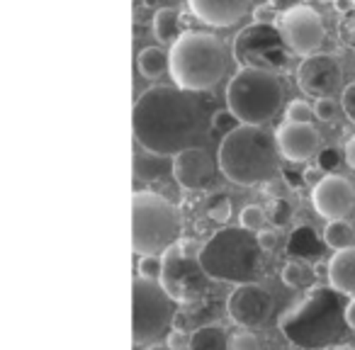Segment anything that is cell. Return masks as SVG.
Segmentation results:
<instances>
[{
  "label": "cell",
  "instance_id": "12",
  "mask_svg": "<svg viewBox=\"0 0 355 350\" xmlns=\"http://www.w3.org/2000/svg\"><path fill=\"white\" fill-rule=\"evenodd\" d=\"M343 83V69L334 54H309L297 69V85L311 98H331Z\"/></svg>",
  "mask_w": 355,
  "mask_h": 350
},
{
  "label": "cell",
  "instance_id": "36",
  "mask_svg": "<svg viewBox=\"0 0 355 350\" xmlns=\"http://www.w3.org/2000/svg\"><path fill=\"white\" fill-rule=\"evenodd\" d=\"M256 241L263 253H270V251H275V246H277V234L270 231V229H261V231L256 234Z\"/></svg>",
  "mask_w": 355,
  "mask_h": 350
},
{
  "label": "cell",
  "instance_id": "40",
  "mask_svg": "<svg viewBox=\"0 0 355 350\" xmlns=\"http://www.w3.org/2000/svg\"><path fill=\"white\" fill-rule=\"evenodd\" d=\"M319 175H321V170H319V168H306V170H304V180L311 185V188H314V185L321 180Z\"/></svg>",
  "mask_w": 355,
  "mask_h": 350
},
{
  "label": "cell",
  "instance_id": "8",
  "mask_svg": "<svg viewBox=\"0 0 355 350\" xmlns=\"http://www.w3.org/2000/svg\"><path fill=\"white\" fill-rule=\"evenodd\" d=\"M132 338L137 345L153 343L163 335L173 319V299L158 280L137 275L132 285Z\"/></svg>",
  "mask_w": 355,
  "mask_h": 350
},
{
  "label": "cell",
  "instance_id": "24",
  "mask_svg": "<svg viewBox=\"0 0 355 350\" xmlns=\"http://www.w3.org/2000/svg\"><path fill=\"white\" fill-rule=\"evenodd\" d=\"M353 227L345 219H331L329 227L324 229V243L334 251H343V248L353 246Z\"/></svg>",
  "mask_w": 355,
  "mask_h": 350
},
{
  "label": "cell",
  "instance_id": "42",
  "mask_svg": "<svg viewBox=\"0 0 355 350\" xmlns=\"http://www.w3.org/2000/svg\"><path fill=\"white\" fill-rule=\"evenodd\" d=\"M334 350H355L353 345H348V343H340V345H336Z\"/></svg>",
  "mask_w": 355,
  "mask_h": 350
},
{
  "label": "cell",
  "instance_id": "44",
  "mask_svg": "<svg viewBox=\"0 0 355 350\" xmlns=\"http://www.w3.org/2000/svg\"><path fill=\"white\" fill-rule=\"evenodd\" d=\"M350 3H353V8H355V0H350Z\"/></svg>",
  "mask_w": 355,
  "mask_h": 350
},
{
  "label": "cell",
  "instance_id": "28",
  "mask_svg": "<svg viewBox=\"0 0 355 350\" xmlns=\"http://www.w3.org/2000/svg\"><path fill=\"white\" fill-rule=\"evenodd\" d=\"M292 214H295V209H292V204L287 202V200H272V204H270L272 224H277V227H287V224L292 222Z\"/></svg>",
  "mask_w": 355,
  "mask_h": 350
},
{
  "label": "cell",
  "instance_id": "31",
  "mask_svg": "<svg viewBox=\"0 0 355 350\" xmlns=\"http://www.w3.org/2000/svg\"><path fill=\"white\" fill-rule=\"evenodd\" d=\"M139 275L148 277V280H158V275H161V256L139 258Z\"/></svg>",
  "mask_w": 355,
  "mask_h": 350
},
{
  "label": "cell",
  "instance_id": "10",
  "mask_svg": "<svg viewBox=\"0 0 355 350\" xmlns=\"http://www.w3.org/2000/svg\"><path fill=\"white\" fill-rule=\"evenodd\" d=\"M158 282L173 301L193 304L207 295L209 277L200 265V258H190L180 251L178 241L168 246L161 256V275Z\"/></svg>",
  "mask_w": 355,
  "mask_h": 350
},
{
  "label": "cell",
  "instance_id": "11",
  "mask_svg": "<svg viewBox=\"0 0 355 350\" xmlns=\"http://www.w3.org/2000/svg\"><path fill=\"white\" fill-rule=\"evenodd\" d=\"M280 35L285 40L287 49L302 56L316 54L326 40L321 15L309 6H295L285 10V15L280 17Z\"/></svg>",
  "mask_w": 355,
  "mask_h": 350
},
{
  "label": "cell",
  "instance_id": "17",
  "mask_svg": "<svg viewBox=\"0 0 355 350\" xmlns=\"http://www.w3.org/2000/svg\"><path fill=\"white\" fill-rule=\"evenodd\" d=\"M190 8L207 25L229 27L246 15L251 0H190Z\"/></svg>",
  "mask_w": 355,
  "mask_h": 350
},
{
  "label": "cell",
  "instance_id": "9",
  "mask_svg": "<svg viewBox=\"0 0 355 350\" xmlns=\"http://www.w3.org/2000/svg\"><path fill=\"white\" fill-rule=\"evenodd\" d=\"M234 59L243 69L277 73V71H285L290 66V49H287L277 27H272L270 22H256V25L246 27L236 35Z\"/></svg>",
  "mask_w": 355,
  "mask_h": 350
},
{
  "label": "cell",
  "instance_id": "20",
  "mask_svg": "<svg viewBox=\"0 0 355 350\" xmlns=\"http://www.w3.org/2000/svg\"><path fill=\"white\" fill-rule=\"evenodd\" d=\"M314 280L316 270L302 258H292L282 268V282L292 290H309V287H314Z\"/></svg>",
  "mask_w": 355,
  "mask_h": 350
},
{
  "label": "cell",
  "instance_id": "13",
  "mask_svg": "<svg viewBox=\"0 0 355 350\" xmlns=\"http://www.w3.org/2000/svg\"><path fill=\"white\" fill-rule=\"evenodd\" d=\"M227 311L234 324H239L241 329H256L270 319L272 297L266 287L256 285V282H243L229 295Z\"/></svg>",
  "mask_w": 355,
  "mask_h": 350
},
{
  "label": "cell",
  "instance_id": "34",
  "mask_svg": "<svg viewBox=\"0 0 355 350\" xmlns=\"http://www.w3.org/2000/svg\"><path fill=\"white\" fill-rule=\"evenodd\" d=\"M340 107L348 114L350 122H355V80L343 90V95H340Z\"/></svg>",
  "mask_w": 355,
  "mask_h": 350
},
{
  "label": "cell",
  "instance_id": "35",
  "mask_svg": "<svg viewBox=\"0 0 355 350\" xmlns=\"http://www.w3.org/2000/svg\"><path fill=\"white\" fill-rule=\"evenodd\" d=\"M171 324H173V331H195L193 326H195V319H193V314L190 311H173V319H171Z\"/></svg>",
  "mask_w": 355,
  "mask_h": 350
},
{
  "label": "cell",
  "instance_id": "39",
  "mask_svg": "<svg viewBox=\"0 0 355 350\" xmlns=\"http://www.w3.org/2000/svg\"><path fill=\"white\" fill-rule=\"evenodd\" d=\"M345 163H348V166L355 170V137L345 143Z\"/></svg>",
  "mask_w": 355,
  "mask_h": 350
},
{
  "label": "cell",
  "instance_id": "41",
  "mask_svg": "<svg viewBox=\"0 0 355 350\" xmlns=\"http://www.w3.org/2000/svg\"><path fill=\"white\" fill-rule=\"evenodd\" d=\"M270 15H272L270 8H258V10H256V20L258 22H268V17H270Z\"/></svg>",
  "mask_w": 355,
  "mask_h": 350
},
{
  "label": "cell",
  "instance_id": "37",
  "mask_svg": "<svg viewBox=\"0 0 355 350\" xmlns=\"http://www.w3.org/2000/svg\"><path fill=\"white\" fill-rule=\"evenodd\" d=\"M178 246L190 258H200V251H202V243H198V241H178Z\"/></svg>",
  "mask_w": 355,
  "mask_h": 350
},
{
  "label": "cell",
  "instance_id": "29",
  "mask_svg": "<svg viewBox=\"0 0 355 350\" xmlns=\"http://www.w3.org/2000/svg\"><path fill=\"white\" fill-rule=\"evenodd\" d=\"M229 350H261V340L251 331H239L232 340H229Z\"/></svg>",
  "mask_w": 355,
  "mask_h": 350
},
{
  "label": "cell",
  "instance_id": "3",
  "mask_svg": "<svg viewBox=\"0 0 355 350\" xmlns=\"http://www.w3.org/2000/svg\"><path fill=\"white\" fill-rule=\"evenodd\" d=\"M217 161L234 185L253 188L280 170V148L275 134L263 124H236L219 143Z\"/></svg>",
  "mask_w": 355,
  "mask_h": 350
},
{
  "label": "cell",
  "instance_id": "27",
  "mask_svg": "<svg viewBox=\"0 0 355 350\" xmlns=\"http://www.w3.org/2000/svg\"><path fill=\"white\" fill-rule=\"evenodd\" d=\"M311 119H314V110H311L309 103H304V100H295V103L287 105V122L311 124Z\"/></svg>",
  "mask_w": 355,
  "mask_h": 350
},
{
  "label": "cell",
  "instance_id": "7",
  "mask_svg": "<svg viewBox=\"0 0 355 350\" xmlns=\"http://www.w3.org/2000/svg\"><path fill=\"white\" fill-rule=\"evenodd\" d=\"M132 222V248L139 256H161L180 234L178 209L156 193L134 195Z\"/></svg>",
  "mask_w": 355,
  "mask_h": 350
},
{
  "label": "cell",
  "instance_id": "25",
  "mask_svg": "<svg viewBox=\"0 0 355 350\" xmlns=\"http://www.w3.org/2000/svg\"><path fill=\"white\" fill-rule=\"evenodd\" d=\"M205 212H207V217L212 219V222H229V217H232V200L227 198V195H212V198L207 200V204H205Z\"/></svg>",
  "mask_w": 355,
  "mask_h": 350
},
{
  "label": "cell",
  "instance_id": "43",
  "mask_svg": "<svg viewBox=\"0 0 355 350\" xmlns=\"http://www.w3.org/2000/svg\"><path fill=\"white\" fill-rule=\"evenodd\" d=\"M146 350H168V345H148Z\"/></svg>",
  "mask_w": 355,
  "mask_h": 350
},
{
  "label": "cell",
  "instance_id": "19",
  "mask_svg": "<svg viewBox=\"0 0 355 350\" xmlns=\"http://www.w3.org/2000/svg\"><path fill=\"white\" fill-rule=\"evenodd\" d=\"M190 350H229V335L222 324L200 326L190 333Z\"/></svg>",
  "mask_w": 355,
  "mask_h": 350
},
{
  "label": "cell",
  "instance_id": "18",
  "mask_svg": "<svg viewBox=\"0 0 355 350\" xmlns=\"http://www.w3.org/2000/svg\"><path fill=\"white\" fill-rule=\"evenodd\" d=\"M329 285L343 297H355V246L336 251L329 261Z\"/></svg>",
  "mask_w": 355,
  "mask_h": 350
},
{
  "label": "cell",
  "instance_id": "16",
  "mask_svg": "<svg viewBox=\"0 0 355 350\" xmlns=\"http://www.w3.org/2000/svg\"><path fill=\"white\" fill-rule=\"evenodd\" d=\"M275 141L280 148V156L287 161H306L321 148V134L314 129V124L306 122H287L275 132Z\"/></svg>",
  "mask_w": 355,
  "mask_h": 350
},
{
  "label": "cell",
  "instance_id": "23",
  "mask_svg": "<svg viewBox=\"0 0 355 350\" xmlns=\"http://www.w3.org/2000/svg\"><path fill=\"white\" fill-rule=\"evenodd\" d=\"M287 251L290 253H297V256L304 261V258H311V256H319V238L316 234L311 231L309 227H297L290 236V243H287Z\"/></svg>",
  "mask_w": 355,
  "mask_h": 350
},
{
  "label": "cell",
  "instance_id": "1",
  "mask_svg": "<svg viewBox=\"0 0 355 350\" xmlns=\"http://www.w3.org/2000/svg\"><path fill=\"white\" fill-rule=\"evenodd\" d=\"M134 139L153 156H175L209 139L212 112L207 103L178 85H153L144 90L132 112Z\"/></svg>",
  "mask_w": 355,
  "mask_h": 350
},
{
  "label": "cell",
  "instance_id": "14",
  "mask_svg": "<svg viewBox=\"0 0 355 350\" xmlns=\"http://www.w3.org/2000/svg\"><path fill=\"white\" fill-rule=\"evenodd\" d=\"M311 202H314L316 212L329 222L331 219H343L355 204V190L340 175H326L311 188Z\"/></svg>",
  "mask_w": 355,
  "mask_h": 350
},
{
  "label": "cell",
  "instance_id": "21",
  "mask_svg": "<svg viewBox=\"0 0 355 350\" xmlns=\"http://www.w3.org/2000/svg\"><path fill=\"white\" fill-rule=\"evenodd\" d=\"M137 69L144 78H161L168 71V54L158 46H146L137 54Z\"/></svg>",
  "mask_w": 355,
  "mask_h": 350
},
{
  "label": "cell",
  "instance_id": "33",
  "mask_svg": "<svg viewBox=\"0 0 355 350\" xmlns=\"http://www.w3.org/2000/svg\"><path fill=\"white\" fill-rule=\"evenodd\" d=\"M166 345L168 350H190V333L188 331H171Z\"/></svg>",
  "mask_w": 355,
  "mask_h": 350
},
{
  "label": "cell",
  "instance_id": "22",
  "mask_svg": "<svg viewBox=\"0 0 355 350\" xmlns=\"http://www.w3.org/2000/svg\"><path fill=\"white\" fill-rule=\"evenodd\" d=\"M153 35L163 44H173L180 37V15L175 8H161L153 17Z\"/></svg>",
  "mask_w": 355,
  "mask_h": 350
},
{
  "label": "cell",
  "instance_id": "15",
  "mask_svg": "<svg viewBox=\"0 0 355 350\" xmlns=\"http://www.w3.org/2000/svg\"><path fill=\"white\" fill-rule=\"evenodd\" d=\"M173 175L185 190H205L214 180V163L202 146L185 148L173 156Z\"/></svg>",
  "mask_w": 355,
  "mask_h": 350
},
{
  "label": "cell",
  "instance_id": "26",
  "mask_svg": "<svg viewBox=\"0 0 355 350\" xmlns=\"http://www.w3.org/2000/svg\"><path fill=\"white\" fill-rule=\"evenodd\" d=\"M263 224H266V209L256 207V204H248V207L241 209V229L246 231H261Z\"/></svg>",
  "mask_w": 355,
  "mask_h": 350
},
{
  "label": "cell",
  "instance_id": "32",
  "mask_svg": "<svg viewBox=\"0 0 355 350\" xmlns=\"http://www.w3.org/2000/svg\"><path fill=\"white\" fill-rule=\"evenodd\" d=\"M338 35L348 46H355V8L343 15V20L338 25Z\"/></svg>",
  "mask_w": 355,
  "mask_h": 350
},
{
  "label": "cell",
  "instance_id": "6",
  "mask_svg": "<svg viewBox=\"0 0 355 350\" xmlns=\"http://www.w3.org/2000/svg\"><path fill=\"white\" fill-rule=\"evenodd\" d=\"M285 85L270 71L241 69L227 85V107L239 124H266L280 112Z\"/></svg>",
  "mask_w": 355,
  "mask_h": 350
},
{
  "label": "cell",
  "instance_id": "4",
  "mask_svg": "<svg viewBox=\"0 0 355 350\" xmlns=\"http://www.w3.org/2000/svg\"><path fill=\"white\" fill-rule=\"evenodd\" d=\"M229 69V51L222 40L205 32H185L168 51V71L178 88L202 93L222 80Z\"/></svg>",
  "mask_w": 355,
  "mask_h": 350
},
{
  "label": "cell",
  "instance_id": "30",
  "mask_svg": "<svg viewBox=\"0 0 355 350\" xmlns=\"http://www.w3.org/2000/svg\"><path fill=\"white\" fill-rule=\"evenodd\" d=\"M311 110H314V119H321V122H331L338 114V105L331 98H319Z\"/></svg>",
  "mask_w": 355,
  "mask_h": 350
},
{
  "label": "cell",
  "instance_id": "5",
  "mask_svg": "<svg viewBox=\"0 0 355 350\" xmlns=\"http://www.w3.org/2000/svg\"><path fill=\"white\" fill-rule=\"evenodd\" d=\"M200 265L209 280L256 282L263 270V251L256 241V234L241 227H229L217 231L200 251Z\"/></svg>",
  "mask_w": 355,
  "mask_h": 350
},
{
  "label": "cell",
  "instance_id": "38",
  "mask_svg": "<svg viewBox=\"0 0 355 350\" xmlns=\"http://www.w3.org/2000/svg\"><path fill=\"white\" fill-rule=\"evenodd\" d=\"M345 324H348V329L355 331V297H350V301H345Z\"/></svg>",
  "mask_w": 355,
  "mask_h": 350
},
{
  "label": "cell",
  "instance_id": "2",
  "mask_svg": "<svg viewBox=\"0 0 355 350\" xmlns=\"http://www.w3.org/2000/svg\"><path fill=\"white\" fill-rule=\"evenodd\" d=\"M280 331L292 345L304 350H319L334 345L348 331L345 324V297L334 287L314 285L304 301L285 311Z\"/></svg>",
  "mask_w": 355,
  "mask_h": 350
}]
</instances>
